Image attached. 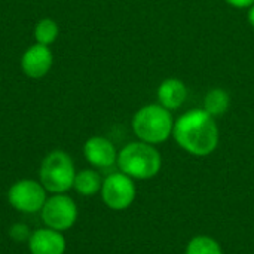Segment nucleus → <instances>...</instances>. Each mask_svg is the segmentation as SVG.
Returning <instances> with one entry per match:
<instances>
[{
    "label": "nucleus",
    "mask_w": 254,
    "mask_h": 254,
    "mask_svg": "<svg viewBox=\"0 0 254 254\" xmlns=\"http://www.w3.org/2000/svg\"><path fill=\"white\" fill-rule=\"evenodd\" d=\"M173 137L180 149L204 158L217 149L220 134L216 119L204 109H196L183 113L174 122Z\"/></svg>",
    "instance_id": "obj_1"
},
{
    "label": "nucleus",
    "mask_w": 254,
    "mask_h": 254,
    "mask_svg": "<svg viewBox=\"0 0 254 254\" xmlns=\"http://www.w3.org/2000/svg\"><path fill=\"white\" fill-rule=\"evenodd\" d=\"M116 164L124 174L134 180H150L159 174L162 156L153 144L134 141L118 153Z\"/></svg>",
    "instance_id": "obj_2"
},
{
    "label": "nucleus",
    "mask_w": 254,
    "mask_h": 254,
    "mask_svg": "<svg viewBox=\"0 0 254 254\" xmlns=\"http://www.w3.org/2000/svg\"><path fill=\"white\" fill-rule=\"evenodd\" d=\"M174 119L168 109L161 104L143 106L132 118V129L140 141L149 144L165 143L173 135Z\"/></svg>",
    "instance_id": "obj_3"
},
{
    "label": "nucleus",
    "mask_w": 254,
    "mask_h": 254,
    "mask_svg": "<svg viewBox=\"0 0 254 254\" xmlns=\"http://www.w3.org/2000/svg\"><path fill=\"white\" fill-rule=\"evenodd\" d=\"M40 183L51 193H65L73 188L76 170L71 158L63 150H54L40 165Z\"/></svg>",
    "instance_id": "obj_4"
},
{
    "label": "nucleus",
    "mask_w": 254,
    "mask_h": 254,
    "mask_svg": "<svg viewBox=\"0 0 254 254\" xmlns=\"http://www.w3.org/2000/svg\"><path fill=\"white\" fill-rule=\"evenodd\" d=\"M101 199L113 211H124L129 208L137 196V188L134 179L119 173L109 174L101 185Z\"/></svg>",
    "instance_id": "obj_5"
},
{
    "label": "nucleus",
    "mask_w": 254,
    "mask_h": 254,
    "mask_svg": "<svg viewBox=\"0 0 254 254\" xmlns=\"http://www.w3.org/2000/svg\"><path fill=\"white\" fill-rule=\"evenodd\" d=\"M40 213L46 228L60 232L70 229L79 216L76 202L64 193H54V196H49Z\"/></svg>",
    "instance_id": "obj_6"
},
{
    "label": "nucleus",
    "mask_w": 254,
    "mask_h": 254,
    "mask_svg": "<svg viewBox=\"0 0 254 254\" xmlns=\"http://www.w3.org/2000/svg\"><path fill=\"white\" fill-rule=\"evenodd\" d=\"M9 204L21 213H36L40 211L46 202V189L42 183H37L30 179L18 180L13 183L7 192Z\"/></svg>",
    "instance_id": "obj_7"
},
{
    "label": "nucleus",
    "mask_w": 254,
    "mask_h": 254,
    "mask_svg": "<svg viewBox=\"0 0 254 254\" xmlns=\"http://www.w3.org/2000/svg\"><path fill=\"white\" fill-rule=\"evenodd\" d=\"M52 60L51 49L45 45L36 43L24 52L21 58V68L28 77L40 79L51 70Z\"/></svg>",
    "instance_id": "obj_8"
},
{
    "label": "nucleus",
    "mask_w": 254,
    "mask_h": 254,
    "mask_svg": "<svg viewBox=\"0 0 254 254\" xmlns=\"http://www.w3.org/2000/svg\"><path fill=\"white\" fill-rule=\"evenodd\" d=\"M86 161L95 168H109L118 161V152L113 143L104 137H91L83 146Z\"/></svg>",
    "instance_id": "obj_9"
},
{
    "label": "nucleus",
    "mask_w": 254,
    "mask_h": 254,
    "mask_svg": "<svg viewBox=\"0 0 254 254\" xmlns=\"http://www.w3.org/2000/svg\"><path fill=\"white\" fill-rule=\"evenodd\" d=\"M65 238L60 231L43 228L31 232L28 240V249L31 254H64Z\"/></svg>",
    "instance_id": "obj_10"
},
{
    "label": "nucleus",
    "mask_w": 254,
    "mask_h": 254,
    "mask_svg": "<svg viewBox=\"0 0 254 254\" xmlns=\"http://www.w3.org/2000/svg\"><path fill=\"white\" fill-rule=\"evenodd\" d=\"M188 89L180 79L170 77L165 79L158 88V101L162 107L171 110H177L186 101Z\"/></svg>",
    "instance_id": "obj_11"
},
{
    "label": "nucleus",
    "mask_w": 254,
    "mask_h": 254,
    "mask_svg": "<svg viewBox=\"0 0 254 254\" xmlns=\"http://www.w3.org/2000/svg\"><path fill=\"white\" fill-rule=\"evenodd\" d=\"M101 185H103V180L97 171L82 170V171L76 173L73 188L82 196H94L95 193H98L101 190Z\"/></svg>",
    "instance_id": "obj_12"
},
{
    "label": "nucleus",
    "mask_w": 254,
    "mask_h": 254,
    "mask_svg": "<svg viewBox=\"0 0 254 254\" xmlns=\"http://www.w3.org/2000/svg\"><path fill=\"white\" fill-rule=\"evenodd\" d=\"M229 104H231V97L222 88L211 89L210 92H207L204 98V110L210 113L213 118L222 116L223 113H226L229 109Z\"/></svg>",
    "instance_id": "obj_13"
},
{
    "label": "nucleus",
    "mask_w": 254,
    "mask_h": 254,
    "mask_svg": "<svg viewBox=\"0 0 254 254\" xmlns=\"http://www.w3.org/2000/svg\"><path fill=\"white\" fill-rule=\"evenodd\" d=\"M185 254H225L217 240L208 235H196L186 244Z\"/></svg>",
    "instance_id": "obj_14"
},
{
    "label": "nucleus",
    "mask_w": 254,
    "mask_h": 254,
    "mask_svg": "<svg viewBox=\"0 0 254 254\" xmlns=\"http://www.w3.org/2000/svg\"><path fill=\"white\" fill-rule=\"evenodd\" d=\"M57 36H58V25L51 18L40 19L34 27V37L37 43L40 45H45V46L51 45L52 42H55Z\"/></svg>",
    "instance_id": "obj_15"
},
{
    "label": "nucleus",
    "mask_w": 254,
    "mask_h": 254,
    "mask_svg": "<svg viewBox=\"0 0 254 254\" xmlns=\"http://www.w3.org/2000/svg\"><path fill=\"white\" fill-rule=\"evenodd\" d=\"M9 237L16 241V243H22V241H28L31 237V231L28 229L27 225L24 223H15L12 225V228L9 229Z\"/></svg>",
    "instance_id": "obj_16"
},
{
    "label": "nucleus",
    "mask_w": 254,
    "mask_h": 254,
    "mask_svg": "<svg viewBox=\"0 0 254 254\" xmlns=\"http://www.w3.org/2000/svg\"><path fill=\"white\" fill-rule=\"evenodd\" d=\"M228 4L234 6V7H238V9H243V7H250L254 4V0H225Z\"/></svg>",
    "instance_id": "obj_17"
},
{
    "label": "nucleus",
    "mask_w": 254,
    "mask_h": 254,
    "mask_svg": "<svg viewBox=\"0 0 254 254\" xmlns=\"http://www.w3.org/2000/svg\"><path fill=\"white\" fill-rule=\"evenodd\" d=\"M249 22H250V25L254 28V4L253 6H250V9H249Z\"/></svg>",
    "instance_id": "obj_18"
}]
</instances>
